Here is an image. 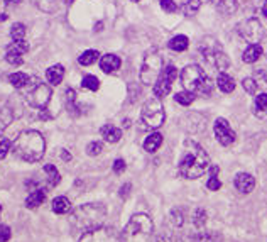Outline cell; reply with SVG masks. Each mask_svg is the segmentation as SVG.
Here are the masks:
<instances>
[{"label":"cell","mask_w":267,"mask_h":242,"mask_svg":"<svg viewBox=\"0 0 267 242\" xmlns=\"http://www.w3.org/2000/svg\"><path fill=\"white\" fill-rule=\"evenodd\" d=\"M210 168V158L198 142L186 141L179 160V173L186 180H196Z\"/></svg>","instance_id":"obj_1"},{"label":"cell","mask_w":267,"mask_h":242,"mask_svg":"<svg viewBox=\"0 0 267 242\" xmlns=\"http://www.w3.org/2000/svg\"><path fill=\"white\" fill-rule=\"evenodd\" d=\"M14 154L17 158H21L26 162H38L42 160L46 151V141L42 137L41 132L38 130H24L19 134V137L15 139L14 146Z\"/></svg>","instance_id":"obj_2"},{"label":"cell","mask_w":267,"mask_h":242,"mask_svg":"<svg viewBox=\"0 0 267 242\" xmlns=\"http://www.w3.org/2000/svg\"><path fill=\"white\" fill-rule=\"evenodd\" d=\"M107 217V208L102 203H85L78 207L71 213V227L75 231H91V229L102 227Z\"/></svg>","instance_id":"obj_3"},{"label":"cell","mask_w":267,"mask_h":242,"mask_svg":"<svg viewBox=\"0 0 267 242\" xmlns=\"http://www.w3.org/2000/svg\"><path fill=\"white\" fill-rule=\"evenodd\" d=\"M181 83L185 90L194 95H200V97H210L213 93L212 78L198 65H188L181 71Z\"/></svg>","instance_id":"obj_4"},{"label":"cell","mask_w":267,"mask_h":242,"mask_svg":"<svg viewBox=\"0 0 267 242\" xmlns=\"http://www.w3.org/2000/svg\"><path fill=\"white\" fill-rule=\"evenodd\" d=\"M154 224L146 213H135L122 232V242H153Z\"/></svg>","instance_id":"obj_5"},{"label":"cell","mask_w":267,"mask_h":242,"mask_svg":"<svg viewBox=\"0 0 267 242\" xmlns=\"http://www.w3.org/2000/svg\"><path fill=\"white\" fill-rule=\"evenodd\" d=\"M200 53L203 54V58L210 63L212 66H215L217 70L225 71L230 66V59L225 54V51L222 49L220 44L215 41L213 38H205L200 44Z\"/></svg>","instance_id":"obj_6"},{"label":"cell","mask_w":267,"mask_h":242,"mask_svg":"<svg viewBox=\"0 0 267 242\" xmlns=\"http://www.w3.org/2000/svg\"><path fill=\"white\" fill-rule=\"evenodd\" d=\"M162 71V56L157 49H149L144 56L141 68V81L144 85H154Z\"/></svg>","instance_id":"obj_7"},{"label":"cell","mask_w":267,"mask_h":242,"mask_svg":"<svg viewBox=\"0 0 267 242\" xmlns=\"http://www.w3.org/2000/svg\"><path fill=\"white\" fill-rule=\"evenodd\" d=\"M164 119H166L164 107H162L161 100L157 97L147 100L144 107H142L141 122L147 129H159V127L164 124Z\"/></svg>","instance_id":"obj_8"},{"label":"cell","mask_w":267,"mask_h":242,"mask_svg":"<svg viewBox=\"0 0 267 242\" xmlns=\"http://www.w3.org/2000/svg\"><path fill=\"white\" fill-rule=\"evenodd\" d=\"M237 33L249 44H259L262 41V38H264V27H262V24L257 19L250 17L238 24Z\"/></svg>","instance_id":"obj_9"},{"label":"cell","mask_w":267,"mask_h":242,"mask_svg":"<svg viewBox=\"0 0 267 242\" xmlns=\"http://www.w3.org/2000/svg\"><path fill=\"white\" fill-rule=\"evenodd\" d=\"M78 242H122V237L114 227H103L102 225V227L83 232L81 239Z\"/></svg>","instance_id":"obj_10"},{"label":"cell","mask_w":267,"mask_h":242,"mask_svg":"<svg viewBox=\"0 0 267 242\" xmlns=\"http://www.w3.org/2000/svg\"><path fill=\"white\" fill-rule=\"evenodd\" d=\"M51 100V88L46 83H36L33 88L27 92L26 102L34 109H44Z\"/></svg>","instance_id":"obj_11"},{"label":"cell","mask_w":267,"mask_h":242,"mask_svg":"<svg viewBox=\"0 0 267 242\" xmlns=\"http://www.w3.org/2000/svg\"><path fill=\"white\" fill-rule=\"evenodd\" d=\"M176 77H178V70L174 68L173 65L166 66V68L161 71V75L157 77L156 83L153 85L154 95H156L157 98L166 97V95L171 92V85H173V81L176 80Z\"/></svg>","instance_id":"obj_12"},{"label":"cell","mask_w":267,"mask_h":242,"mask_svg":"<svg viewBox=\"0 0 267 242\" xmlns=\"http://www.w3.org/2000/svg\"><path fill=\"white\" fill-rule=\"evenodd\" d=\"M213 130H215V137H217V141L220 142L222 146H230L235 142V132L232 130V127H230L229 121H225V119H217V122H215L213 125Z\"/></svg>","instance_id":"obj_13"},{"label":"cell","mask_w":267,"mask_h":242,"mask_svg":"<svg viewBox=\"0 0 267 242\" xmlns=\"http://www.w3.org/2000/svg\"><path fill=\"white\" fill-rule=\"evenodd\" d=\"M29 49V44L26 42V39H21V41H14L12 44L7 47V53H5V59L14 66L22 65L24 61V54L27 53Z\"/></svg>","instance_id":"obj_14"},{"label":"cell","mask_w":267,"mask_h":242,"mask_svg":"<svg viewBox=\"0 0 267 242\" xmlns=\"http://www.w3.org/2000/svg\"><path fill=\"white\" fill-rule=\"evenodd\" d=\"M233 185L240 193H250L256 188V180H254V176L249 173H238L237 176H235Z\"/></svg>","instance_id":"obj_15"},{"label":"cell","mask_w":267,"mask_h":242,"mask_svg":"<svg viewBox=\"0 0 267 242\" xmlns=\"http://www.w3.org/2000/svg\"><path fill=\"white\" fill-rule=\"evenodd\" d=\"M120 65L122 61L117 54H105V56H102L100 59V68L105 71V73H114V71L120 68Z\"/></svg>","instance_id":"obj_16"},{"label":"cell","mask_w":267,"mask_h":242,"mask_svg":"<svg viewBox=\"0 0 267 242\" xmlns=\"http://www.w3.org/2000/svg\"><path fill=\"white\" fill-rule=\"evenodd\" d=\"M208 2L223 15H232L237 10V0H208Z\"/></svg>","instance_id":"obj_17"},{"label":"cell","mask_w":267,"mask_h":242,"mask_svg":"<svg viewBox=\"0 0 267 242\" xmlns=\"http://www.w3.org/2000/svg\"><path fill=\"white\" fill-rule=\"evenodd\" d=\"M100 132H102V137L105 139L107 142H112V144H114V142H118L122 137V130L118 129V127L110 125V124L103 125Z\"/></svg>","instance_id":"obj_18"},{"label":"cell","mask_w":267,"mask_h":242,"mask_svg":"<svg viewBox=\"0 0 267 242\" xmlns=\"http://www.w3.org/2000/svg\"><path fill=\"white\" fill-rule=\"evenodd\" d=\"M46 78L51 85H59L65 78V68L61 65H54L46 71Z\"/></svg>","instance_id":"obj_19"},{"label":"cell","mask_w":267,"mask_h":242,"mask_svg":"<svg viewBox=\"0 0 267 242\" xmlns=\"http://www.w3.org/2000/svg\"><path fill=\"white\" fill-rule=\"evenodd\" d=\"M262 53H264V49H262L261 44H249V47L244 51V56H242V59H244V63H256L259 58L262 56Z\"/></svg>","instance_id":"obj_20"},{"label":"cell","mask_w":267,"mask_h":242,"mask_svg":"<svg viewBox=\"0 0 267 242\" xmlns=\"http://www.w3.org/2000/svg\"><path fill=\"white\" fill-rule=\"evenodd\" d=\"M217 85H218V88H220L223 93H232L233 90H235V81H233V78H232V77H229V75H227L225 71L218 75Z\"/></svg>","instance_id":"obj_21"},{"label":"cell","mask_w":267,"mask_h":242,"mask_svg":"<svg viewBox=\"0 0 267 242\" xmlns=\"http://www.w3.org/2000/svg\"><path fill=\"white\" fill-rule=\"evenodd\" d=\"M44 198H46V192H44V190H41V188L34 190V192L26 198V207H27V208L39 207V205H41L42 202H44Z\"/></svg>","instance_id":"obj_22"},{"label":"cell","mask_w":267,"mask_h":242,"mask_svg":"<svg viewBox=\"0 0 267 242\" xmlns=\"http://www.w3.org/2000/svg\"><path fill=\"white\" fill-rule=\"evenodd\" d=\"M161 144H162V136L159 132H154L144 141V149L147 153H156L161 148Z\"/></svg>","instance_id":"obj_23"},{"label":"cell","mask_w":267,"mask_h":242,"mask_svg":"<svg viewBox=\"0 0 267 242\" xmlns=\"http://www.w3.org/2000/svg\"><path fill=\"white\" fill-rule=\"evenodd\" d=\"M12 121H14V112H12V109L9 105L2 107V109H0V134L12 124Z\"/></svg>","instance_id":"obj_24"},{"label":"cell","mask_w":267,"mask_h":242,"mask_svg":"<svg viewBox=\"0 0 267 242\" xmlns=\"http://www.w3.org/2000/svg\"><path fill=\"white\" fill-rule=\"evenodd\" d=\"M71 208V202L68 200L66 197H58L53 200V212L54 213H59V215H63V213H68Z\"/></svg>","instance_id":"obj_25"},{"label":"cell","mask_w":267,"mask_h":242,"mask_svg":"<svg viewBox=\"0 0 267 242\" xmlns=\"http://www.w3.org/2000/svg\"><path fill=\"white\" fill-rule=\"evenodd\" d=\"M254 110H256L257 117L267 116V93H259L256 97V104H254Z\"/></svg>","instance_id":"obj_26"},{"label":"cell","mask_w":267,"mask_h":242,"mask_svg":"<svg viewBox=\"0 0 267 242\" xmlns=\"http://www.w3.org/2000/svg\"><path fill=\"white\" fill-rule=\"evenodd\" d=\"M188 46H190V39L186 38V36H183V34H179V36H174L173 39L169 41V47L173 51H185V49H188Z\"/></svg>","instance_id":"obj_27"},{"label":"cell","mask_w":267,"mask_h":242,"mask_svg":"<svg viewBox=\"0 0 267 242\" xmlns=\"http://www.w3.org/2000/svg\"><path fill=\"white\" fill-rule=\"evenodd\" d=\"M66 107H68V112L71 116H78V105H76V95H75V90L73 88H68L66 90Z\"/></svg>","instance_id":"obj_28"},{"label":"cell","mask_w":267,"mask_h":242,"mask_svg":"<svg viewBox=\"0 0 267 242\" xmlns=\"http://www.w3.org/2000/svg\"><path fill=\"white\" fill-rule=\"evenodd\" d=\"M9 81L12 86H15V88H24V86L29 83V77H27L26 73H21V71H17V73H12L9 77Z\"/></svg>","instance_id":"obj_29"},{"label":"cell","mask_w":267,"mask_h":242,"mask_svg":"<svg viewBox=\"0 0 267 242\" xmlns=\"http://www.w3.org/2000/svg\"><path fill=\"white\" fill-rule=\"evenodd\" d=\"M98 56H100V54H98V51L88 49L78 58V61H79V65H83V66H90V65H93V63L97 61Z\"/></svg>","instance_id":"obj_30"},{"label":"cell","mask_w":267,"mask_h":242,"mask_svg":"<svg viewBox=\"0 0 267 242\" xmlns=\"http://www.w3.org/2000/svg\"><path fill=\"white\" fill-rule=\"evenodd\" d=\"M44 173L47 174V180H49V185L51 186L59 185V181H61V176H59V171L56 169L54 164H46L44 166Z\"/></svg>","instance_id":"obj_31"},{"label":"cell","mask_w":267,"mask_h":242,"mask_svg":"<svg viewBox=\"0 0 267 242\" xmlns=\"http://www.w3.org/2000/svg\"><path fill=\"white\" fill-rule=\"evenodd\" d=\"M36 7L44 12H54L58 9V0H34Z\"/></svg>","instance_id":"obj_32"},{"label":"cell","mask_w":267,"mask_h":242,"mask_svg":"<svg viewBox=\"0 0 267 242\" xmlns=\"http://www.w3.org/2000/svg\"><path fill=\"white\" fill-rule=\"evenodd\" d=\"M174 98H176V102H178V104H181V105H191L194 102V98H196V95L188 92V90H185V92L176 93V97H174Z\"/></svg>","instance_id":"obj_33"},{"label":"cell","mask_w":267,"mask_h":242,"mask_svg":"<svg viewBox=\"0 0 267 242\" xmlns=\"http://www.w3.org/2000/svg\"><path fill=\"white\" fill-rule=\"evenodd\" d=\"M10 36H12V39H14V41H21V39L26 38V26L21 24V22L14 24V26H12V29H10Z\"/></svg>","instance_id":"obj_34"},{"label":"cell","mask_w":267,"mask_h":242,"mask_svg":"<svg viewBox=\"0 0 267 242\" xmlns=\"http://www.w3.org/2000/svg\"><path fill=\"white\" fill-rule=\"evenodd\" d=\"M81 85L83 88H88L91 92H95V90H98V86H100V81H98V78L93 77V75H86V77L83 78Z\"/></svg>","instance_id":"obj_35"},{"label":"cell","mask_w":267,"mask_h":242,"mask_svg":"<svg viewBox=\"0 0 267 242\" xmlns=\"http://www.w3.org/2000/svg\"><path fill=\"white\" fill-rule=\"evenodd\" d=\"M217 173H218V168L217 166H212V176H210V180L206 181V186H208V190H212V192H217V190H220V180L217 178Z\"/></svg>","instance_id":"obj_36"},{"label":"cell","mask_w":267,"mask_h":242,"mask_svg":"<svg viewBox=\"0 0 267 242\" xmlns=\"http://www.w3.org/2000/svg\"><path fill=\"white\" fill-rule=\"evenodd\" d=\"M194 242H222V237L217 232H205V234H198L194 237Z\"/></svg>","instance_id":"obj_37"},{"label":"cell","mask_w":267,"mask_h":242,"mask_svg":"<svg viewBox=\"0 0 267 242\" xmlns=\"http://www.w3.org/2000/svg\"><path fill=\"white\" fill-rule=\"evenodd\" d=\"M198 9H200V0H188V2L183 5V12H185L186 15H193Z\"/></svg>","instance_id":"obj_38"},{"label":"cell","mask_w":267,"mask_h":242,"mask_svg":"<svg viewBox=\"0 0 267 242\" xmlns=\"http://www.w3.org/2000/svg\"><path fill=\"white\" fill-rule=\"evenodd\" d=\"M102 151H103V144H102V142H98V141L90 142V144L86 146V154H88V156H98Z\"/></svg>","instance_id":"obj_39"},{"label":"cell","mask_w":267,"mask_h":242,"mask_svg":"<svg viewBox=\"0 0 267 242\" xmlns=\"http://www.w3.org/2000/svg\"><path fill=\"white\" fill-rule=\"evenodd\" d=\"M242 85H244V88H245V92L247 93H257V90H259V85H257V81H256V78H245L244 80V83H242Z\"/></svg>","instance_id":"obj_40"},{"label":"cell","mask_w":267,"mask_h":242,"mask_svg":"<svg viewBox=\"0 0 267 242\" xmlns=\"http://www.w3.org/2000/svg\"><path fill=\"white\" fill-rule=\"evenodd\" d=\"M10 141L7 137H0V160H3V158L9 154L10 151Z\"/></svg>","instance_id":"obj_41"},{"label":"cell","mask_w":267,"mask_h":242,"mask_svg":"<svg viewBox=\"0 0 267 242\" xmlns=\"http://www.w3.org/2000/svg\"><path fill=\"white\" fill-rule=\"evenodd\" d=\"M161 9L167 12V14H174V12L178 10V5L173 0H161Z\"/></svg>","instance_id":"obj_42"},{"label":"cell","mask_w":267,"mask_h":242,"mask_svg":"<svg viewBox=\"0 0 267 242\" xmlns=\"http://www.w3.org/2000/svg\"><path fill=\"white\" fill-rule=\"evenodd\" d=\"M10 236H12V232H10L9 225L0 224V242H7L10 239Z\"/></svg>","instance_id":"obj_43"},{"label":"cell","mask_w":267,"mask_h":242,"mask_svg":"<svg viewBox=\"0 0 267 242\" xmlns=\"http://www.w3.org/2000/svg\"><path fill=\"white\" fill-rule=\"evenodd\" d=\"M206 222V213H205V210H196L194 212V225H203Z\"/></svg>","instance_id":"obj_44"},{"label":"cell","mask_w":267,"mask_h":242,"mask_svg":"<svg viewBox=\"0 0 267 242\" xmlns=\"http://www.w3.org/2000/svg\"><path fill=\"white\" fill-rule=\"evenodd\" d=\"M114 171L117 173V174H120L125 171V161L123 160H117L114 162Z\"/></svg>","instance_id":"obj_45"},{"label":"cell","mask_w":267,"mask_h":242,"mask_svg":"<svg viewBox=\"0 0 267 242\" xmlns=\"http://www.w3.org/2000/svg\"><path fill=\"white\" fill-rule=\"evenodd\" d=\"M129 190H130V185L127 183V185H123L122 188H120V197H123L125 198L127 195H129Z\"/></svg>","instance_id":"obj_46"},{"label":"cell","mask_w":267,"mask_h":242,"mask_svg":"<svg viewBox=\"0 0 267 242\" xmlns=\"http://www.w3.org/2000/svg\"><path fill=\"white\" fill-rule=\"evenodd\" d=\"M61 151H63V153H61L63 160H65V161H70V160H71V154H70V153H66L65 149H61Z\"/></svg>","instance_id":"obj_47"},{"label":"cell","mask_w":267,"mask_h":242,"mask_svg":"<svg viewBox=\"0 0 267 242\" xmlns=\"http://www.w3.org/2000/svg\"><path fill=\"white\" fill-rule=\"evenodd\" d=\"M262 12H264V15L267 17V0L264 2V5H262Z\"/></svg>","instance_id":"obj_48"},{"label":"cell","mask_w":267,"mask_h":242,"mask_svg":"<svg viewBox=\"0 0 267 242\" xmlns=\"http://www.w3.org/2000/svg\"><path fill=\"white\" fill-rule=\"evenodd\" d=\"M3 5H5V0H0V12H3Z\"/></svg>","instance_id":"obj_49"},{"label":"cell","mask_w":267,"mask_h":242,"mask_svg":"<svg viewBox=\"0 0 267 242\" xmlns=\"http://www.w3.org/2000/svg\"><path fill=\"white\" fill-rule=\"evenodd\" d=\"M21 2V0H5V3H17Z\"/></svg>","instance_id":"obj_50"},{"label":"cell","mask_w":267,"mask_h":242,"mask_svg":"<svg viewBox=\"0 0 267 242\" xmlns=\"http://www.w3.org/2000/svg\"><path fill=\"white\" fill-rule=\"evenodd\" d=\"M0 213H2V205H0Z\"/></svg>","instance_id":"obj_51"},{"label":"cell","mask_w":267,"mask_h":242,"mask_svg":"<svg viewBox=\"0 0 267 242\" xmlns=\"http://www.w3.org/2000/svg\"><path fill=\"white\" fill-rule=\"evenodd\" d=\"M157 242H164V241H162V239H159V241H157Z\"/></svg>","instance_id":"obj_52"},{"label":"cell","mask_w":267,"mask_h":242,"mask_svg":"<svg viewBox=\"0 0 267 242\" xmlns=\"http://www.w3.org/2000/svg\"><path fill=\"white\" fill-rule=\"evenodd\" d=\"M132 2H139V0H132Z\"/></svg>","instance_id":"obj_53"}]
</instances>
